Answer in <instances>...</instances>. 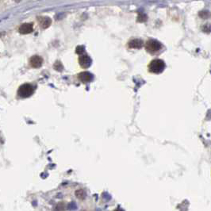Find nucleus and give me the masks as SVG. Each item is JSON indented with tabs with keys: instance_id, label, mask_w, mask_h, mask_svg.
Masks as SVG:
<instances>
[{
	"instance_id": "obj_2",
	"label": "nucleus",
	"mask_w": 211,
	"mask_h": 211,
	"mask_svg": "<svg viewBox=\"0 0 211 211\" xmlns=\"http://www.w3.org/2000/svg\"><path fill=\"white\" fill-rule=\"evenodd\" d=\"M33 90H34V88L31 84L25 83L19 87L18 94L19 96L22 97V98H28V97H30L31 95H33Z\"/></svg>"
},
{
	"instance_id": "obj_4",
	"label": "nucleus",
	"mask_w": 211,
	"mask_h": 211,
	"mask_svg": "<svg viewBox=\"0 0 211 211\" xmlns=\"http://www.w3.org/2000/svg\"><path fill=\"white\" fill-rule=\"evenodd\" d=\"M79 62L81 67H83V68H87L91 65L92 60L90 58V56L87 54H82L79 58Z\"/></svg>"
},
{
	"instance_id": "obj_9",
	"label": "nucleus",
	"mask_w": 211,
	"mask_h": 211,
	"mask_svg": "<svg viewBox=\"0 0 211 211\" xmlns=\"http://www.w3.org/2000/svg\"><path fill=\"white\" fill-rule=\"evenodd\" d=\"M38 21H39V23H40V25L43 28V29H46L48 28L49 25H51V19L48 17H41V18H38Z\"/></svg>"
},
{
	"instance_id": "obj_10",
	"label": "nucleus",
	"mask_w": 211,
	"mask_h": 211,
	"mask_svg": "<svg viewBox=\"0 0 211 211\" xmlns=\"http://www.w3.org/2000/svg\"><path fill=\"white\" fill-rule=\"evenodd\" d=\"M138 21L139 22H145L146 20H147V16H146V14H144V13H139V15H138Z\"/></svg>"
},
{
	"instance_id": "obj_1",
	"label": "nucleus",
	"mask_w": 211,
	"mask_h": 211,
	"mask_svg": "<svg viewBox=\"0 0 211 211\" xmlns=\"http://www.w3.org/2000/svg\"><path fill=\"white\" fill-rule=\"evenodd\" d=\"M164 67H165V64L164 61L160 59H156V60H152L150 63V64H149V66H148V69L152 73L159 74L164 71Z\"/></svg>"
},
{
	"instance_id": "obj_7",
	"label": "nucleus",
	"mask_w": 211,
	"mask_h": 211,
	"mask_svg": "<svg viewBox=\"0 0 211 211\" xmlns=\"http://www.w3.org/2000/svg\"><path fill=\"white\" fill-rule=\"evenodd\" d=\"M33 30V24L31 23H24L21 25V26L19 27V33L22 34H28L30 33Z\"/></svg>"
},
{
	"instance_id": "obj_6",
	"label": "nucleus",
	"mask_w": 211,
	"mask_h": 211,
	"mask_svg": "<svg viewBox=\"0 0 211 211\" xmlns=\"http://www.w3.org/2000/svg\"><path fill=\"white\" fill-rule=\"evenodd\" d=\"M42 63H43V59L39 56H32L30 60V66L34 67V68H38V67H40L42 65Z\"/></svg>"
},
{
	"instance_id": "obj_11",
	"label": "nucleus",
	"mask_w": 211,
	"mask_h": 211,
	"mask_svg": "<svg viewBox=\"0 0 211 211\" xmlns=\"http://www.w3.org/2000/svg\"><path fill=\"white\" fill-rule=\"evenodd\" d=\"M84 50H85V48H84V46H82V45L78 46L76 48V53L79 54V55H82L84 53Z\"/></svg>"
},
{
	"instance_id": "obj_5",
	"label": "nucleus",
	"mask_w": 211,
	"mask_h": 211,
	"mask_svg": "<svg viewBox=\"0 0 211 211\" xmlns=\"http://www.w3.org/2000/svg\"><path fill=\"white\" fill-rule=\"evenodd\" d=\"M78 79L83 83H88L93 79V75L88 71H83L78 75Z\"/></svg>"
},
{
	"instance_id": "obj_3",
	"label": "nucleus",
	"mask_w": 211,
	"mask_h": 211,
	"mask_svg": "<svg viewBox=\"0 0 211 211\" xmlns=\"http://www.w3.org/2000/svg\"><path fill=\"white\" fill-rule=\"evenodd\" d=\"M161 47V44L156 40H149L146 43V50L150 53H157L160 50Z\"/></svg>"
},
{
	"instance_id": "obj_12",
	"label": "nucleus",
	"mask_w": 211,
	"mask_h": 211,
	"mask_svg": "<svg viewBox=\"0 0 211 211\" xmlns=\"http://www.w3.org/2000/svg\"><path fill=\"white\" fill-rule=\"evenodd\" d=\"M54 67H55V69L57 70V71H62V69H63V66H62V64H61L60 62H56V64H55V65H54Z\"/></svg>"
},
{
	"instance_id": "obj_8",
	"label": "nucleus",
	"mask_w": 211,
	"mask_h": 211,
	"mask_svg": "<svg viewBox=\"0 0 211 211\" xmlns=\"http://www.w3.org/2000/svg\"><path fill=\"white\" fill-rule=\"evenodd\" d=\"M128 45L130 48H141L143 45V41L141 39H133L129 42Z\"/></svg>"
}]
</instances>
